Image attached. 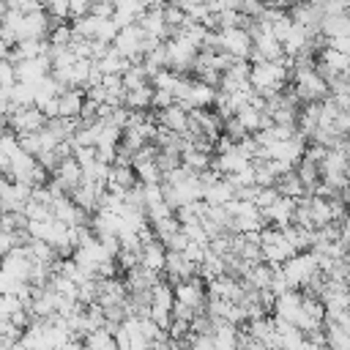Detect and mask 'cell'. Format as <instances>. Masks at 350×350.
I'll list each match as a JSON object with an SVG mask.
<instances>
[{"mask_svg": "<svg viewBox=\"0 0 350 350\" xmlns=\"http://www.w3.org/2000/svg\"><path fill=\"white\" fill-rule=\"evenodd\" d=\"M290 57H279V60H254L249 66V85L254 93H260L262 98L273 96V93H282L284 90V82L290 77Z\"/></svg>", "mask_w": 350, "mask_h": 350, "instance_id": "6da1fadb", "label": "cell"}, {"mask_svg": "<svg viewBox=\"0 0 350 350\" xmlns=\"http://www.w3.org/2000/svg\"><path fill=\"white\" fill-rule=\"evenodd\" d=\"M279 271L284 273V279H287V284L293 290H306L323 273L320 271V262H317V257L312 252H295L290 260H284L279 265Z\"/></svg>", "mask_w": 350, "mask_h": 350, "instance_id": "7a4b0ae2", "label": "cell"}, {"mask_svg": "<svg viewBox=\"0 0 350 350\" xmlns=\"http://www.w3.org/2000/svg\"><path fill=\"white\" fill-rule=\"evenodd\" d=\"M260 252H262V262H268L273 268H279L284 260H290L295 254V249L287 243L284 232L271 224L260 230Z\"/></svg>", "mask_w": 350, "mask_h": 350, "instance_id": "3957f363", "label": "cell"}, {"mask_svg": "<svg viewBox=\"0 0 350 350\" xmlns=\"http://www.w3.org/2000/svg\"><path fill=\"white\" fill-rule=\"evenodd\" d=\"M175 290V301L189 306L194 314H202L205 312V304H208V287H205V279L197 273L191 279H183V282H175L172 284Z\"/></svg>", "mask_w": 350, "mask_h": 350, "instance_id": "277c9868", "label": "cell"}, {"mask_svg": "<svg viewBox=\"0 0 350 350\" xmlns=\"http://www.w3.org/2000/svg\"><path fill=\"white\" fill-rule=\"evenodd\" d=\"M219 49L224 55H230L232 60H246L252 55V36L243 25L235 27H219Z\"/></svg>", "mask_w": 350, "mask_h": 350, "instance_id": "5b68a950", "label": "cell"}, {"mask_svg": "<svg viewBox=\"0 0 350 350\" xmlns=\"http://www.w3.org/2000/svg\"><path fill=\"white\" fill-rule=\"evenodd\" d=\"M5 118H8V129H11L16 137H22V134H33V131H38V129L46 126V115H44L36 104H27V107H11Z\"/></svg>", "mask_w": 350, "mask_h": 350, "instance_id": "8992f818", "label": "cell"}, {"mask_svg": "<svg viewBox=\"0 0 350 350\" xmlns=\"http://www.w3.org/2000/svg\"><path fill=\"white\" fill-rule=\"evenodd\" d=\"M33 257L27 252V246H16L11 249L5 257H0V271L8 273L11 279H19V282H30V273H33Z\"/></svg>", "mask_w": 350, "mask_h": 350, "instance_id": "52a82bcc", "label": "cell"}, {"mask_svg": "<svg viewBox=\"0 0 350 350\" xmlns=\"http://www.w3.org/2000/svg\"><path fill=\"white\" fill-rule=\"evenodd\" d=\"M153 118H156V126H159V129H167V131L180 134V137L189 134V109H183L178 101L170 104V107L156 109Z\"/></svg>", "mask_w": 350, "mask_h": 350, "instance_id": "ba28073f", "label": "cell"}, {"mask_svg": "<svg viewBox=\"0 0 350 350\" xmlns=\"http://www.w3.org/2000/svg\"><path fill=\"white\" fill-rule=\"evenodd\" d=\"M262 219L271 227H287V224H293V219H295V200L279 194L268 208H262Z\"/></svg>", "mask_w": 350, "mask_h": 350, "instance_id": "9c48e42d", "label": "cell"}, {"mask_svg": "<svg viewBox=\"0 0 350 350\" xmlns=\"http://www.w3.org/2000/svg\"><path fill=\"white\" fill-rule=\"evenodd\" d=\"M200 265H194L191 260H186L183 252H167V260H164V273L167 279L175 284V282H183V279H191L197 276Z\"/></svg>", "mask_w": 350, "mask_h": 350, "instance_id": "30bf717a", "label": "cell"}, {"mask_svg": "<svg viewBox=\"0 0 350 350\" xmlns=\"http://www.w3.org/2000/svg\"><path fill=\"white\" fill-rule=\"evenodd\" d=\"M301 298H304L301 290H284V293H279L273 298V306H271L273 309V317H279L284 323H295V317L301 312Z\"/></svg>", "mask_w": 350, "mask_h": 350, "instance_id": "8fae6325", "label": "cell"}, {"mask_svg": "<svg viewBox=\"0 0 350 350\" xmlns=\"http://www.w3.org/2000/svg\"><path fill=\"white\" fill-rule=\"evenodd\" d=\"M85 104V90L82 88H63L57 93V115L60 118H79Z\"/></svg>", "mask_w": 350, "mask_h": 350, "instance_id": "7c38bea8", "label": "cell"}, {"mask_svg": "<svg viewBox=\"0 0 350 350\" xmlns=\"http://www.w3.org/2000/svg\"><path fill=\"white\" fill-rule=\"evenodd\" d=\"M164 260H167V249L159 238H148L142 241V249H139V265L150 268V271H164Z\"/></svg>", "mask_w": 350, "mask_h": 350, "instance_id": "4fadbf2b", "label": "cell"}, {"mask_svg": "<svg viewBox=\"0 0 350 350\" xmlns=\"http://www.w3.org/2000/svg\"><path fill=\"white\" fill-rule=\"evenodd\" d=\"M202 200H205L208 205H227L230 200H235V189H232V183L221 175V178H216V180H211V183L205 186Z\"/></svg>", "mask_w": 350, "mask_h": 350, "instance_id": "5bb4252c", "label": "cell"}, {"mask_svg": "<svg viewBox=\"0 0 350 350\" xmlns=\"http://www.w3.org/2000/svg\"><path fill=\"white\" fill-rule=\"evenodd\" d=\"M211 339L216 350H238V328L232 323H213Z\"/></svg>", "mask_w": 350, "mask_h": 350, "instance_id": "9a60e30c", "label": "cell"}, {"mask_svg": "<svg viewBox=\"0 0 350 350\" xmlns=\"http://www.w3.org/2000/svg\"><path fill=\"white\" fill-rule=\"evenodd\" d=\"M150 104H153V85L131 88L123 96V107L126 109H150Z\"/></svg>", "mask_w": 350, "mask_h": 350, "instance_id": "2e32d148", "label": "cell"}, {"mask_svg": "<svg viewBox=\"0 0 350 350\" xmlns=\"http://www.w3.org/2000/svg\"><path fill=\"white\" fill-rule=\"evenodd\" d=\"M85 350H118V342H115V334L107 328V325H101V328H96V331H90L85 339Z\"/></svg>", "mask_w": 350, "mask_h": 350, "instance_id": "e0dca14e", "label": "cell"}, {"mask_svg": "<svg viewBox=\"0 0 350 350\" xmlns=\"http://www.w3.org/2000/svg\"><path fill=\"white\" fill-rule=\"evenodd\" d=\"M325 328V345L328 350H350V334L342 331L336 323H323Z\"/></svg>", "mask_w": 350, "mask_h": 350, "instance_id": "ac0fdd59", "label": "cell"}, {"mask_svg": "<svg viewBox=\"0 0 350 350\" xmlns=\"http://www.w3.org/2000/svg\"><path fill=\"white\" fill-rule=\"evenodd\" d=\"M0 3H3V0H0Z\"/></svg>", "mask_w": 350, "mask_h": 350, "instance_id": "d6986e66", "label": "cell"}]
</instances>
